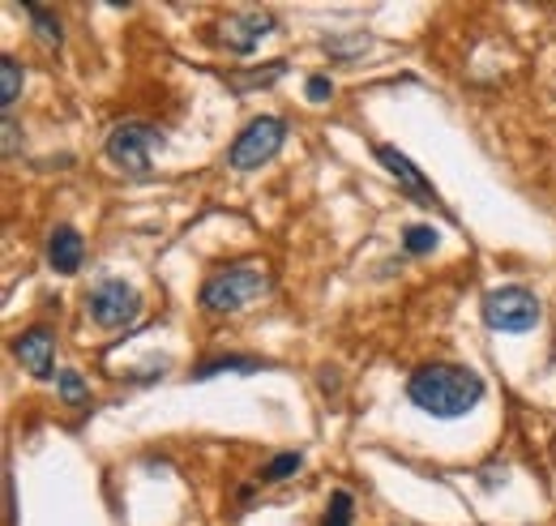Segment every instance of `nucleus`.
I'll use <instances>...</instances> for the list:
<instances>
[{
  "label": "nucleus",
  "mask_w": 556,
  "mask_h": 526,
  "mask_svg": "<svg viewBox=\"0 0 556 526\" xmlns=\"http://www.w3.org/2000/svg\"><path fill=\"white\" fill-rule=\"evenodd\" d=\"M407 398L432 419H458L484 398V377L463 364H424L407 381Z\"/></svg>",
  "instance_id": "f257e3e1"
},
{
  "label": "nucleus",
  "mask_w": 556,
  "mask_h": 526,
  "mask_svg": "<svg viewBox=\"0 0 556 526\" xmlns=\"http://www.w3.org/2000/svg\"><path fill=\"white\" fill-rule=\"evenodd\" d=\"M270 291V274L262 265H227L202 283V309L206 313H240L253 300Z\"/></svg>",
  "instance_id": "f03ea898"
},
{
  "label": "nucleus",
  "mask_w": 556,
  "mask_h": 526,
  "mask_svg": "<svg viewBox=\"0 0 556 526\" xmlns=\"http://www.w3.org/2000/svg\"><path fill=\"white\" fill-rule=\"evenodd\" d=\"M163 146V133L146 121H121L108 133V159L125 172V176H150V159Z\"/></svg>",
  "instance_id": "7ed1b4c3"
},
{
  "label": "nucleus",
  "mask_w": 556,
  "mask_h": 526,
  "mask_svg": "<svg viewBox=\"0 0 556 526\" xmlns=\"http://www.w3.org/2000/svg\"><path fill=\"white\" fill-rule=\"evenodd\" d=\"M282 141H287V125H282L278 116H257L249 129L231 141L227 163H231L236 172H257L262 163H270L278 150H282Z\"/></svg>",
  "instance_id": "20e7f679"
},
{
  "label": "nucleus",
  "mask_w": 556,
  "mask_h": 526,
  "mask_svg": "<svg viewBox=\"0 0 556 526\" xmlns=\"http://www.w3.org/2000/svg\"><path fill=\"white\" fill-rule=\"evenodd\" d=\"M484 322L501 334H527L540 322V300L527 287H496L484 296Z\"/></svg>",
  "instance_id": "39448f33"
},
{
  "label": "nucleus",
  "mask_w": 556,
  "mask_h": 526,
  "mask_svg": "<svg viewBox=\"0 0 556 526\" xmlns=\"http://www.w3.org/2000/svg\"><path fill=\"white\" fill-rule=\"evenodd\" d=\"M138 313H141V296L125 278H103V283L90 291V317L103 329L134 326Z\"/></svg>",
  "instance_id": "423d86ee"
},
{
  "label": "nucleus",
  "mask_w": 556,
  "mask_h": 526,
  "mask_svg": "<svg viewBox=\"0 0 556 526\" xmlns=\"http://www.w3.org/2000/svg\"><path fill=\"white\" fill-rule=\"evenodd\" d=\"M266 35H275V17L270 13H236L218 30V39L227 43V52H236V57H249Z\"/></svg>",
  "instance_id": "0eeeda50"
},
{
  "label": "nucleus",
  "mask_w": 556,
  "mask_h": 526,
  "mask_svg": "<svg viewBox=\"0 0 556 526\" xmlns=\"http://www.w3.org/2000/svg\"><path fill=\"white\" fill-rule=\"evenodd\" d=\"M377 159L386 163V172L412 193V201H419V205H441V198H437V189L419 176V167L403 154V150H394V146H377Z\"/></svg>",
  "instance_id": "6e6552de"
},
{
  "label": "nucleus",
  "mask_w": 556,
  "mask_h": 526,
  "mask_svg": "<svg viewBox=\"0 0 556 526\" xmlns=\"http://www.w3.org/2000/svg\"><path fill=\"white\" fill-rule=\"evenodd\" d=\"M52 351H56L52 329H43V326L26 329V334L13 342V355L22 360V368H26L35 381H48V377H52Z\"/></svg>",
  "instance_id": "1a4fd4ad"
},
{
  "label": "nucleus",
  "mask_w": 556,
  "mask_h": 526,
  "mask_svg": "<svg viewBox=\"0 0 556 526\" xmlns=\"http://www.w3.org/2000/svg\"><path fill=\"white\" fill-rule=\"evenodd\" d=\"M81 258H86V245H81V231H73V227H56L52 236H48V265L56 270V274H77L81 270Z\"/></svg>",
  "instance_id": "9d476101"
},
{
  "label": "nucleus",
  "mask_w": 556,
  "mask_h": 526,
  "mask_svg": "<svg viewBox=\"0 0 556 526\" xmlns=\"http://www.w3.org/2000/svg\"><path fill=\"white\" fill-rule=\"evenodd\" d=\"M22 13L35 22V35H39L43 48H61L65 35H61V17H56V13H48L43 4H22Z\"/></svg>",
  "instance_id": "9b49d317"
},
{
  "label": "nucleus",
  "mask_w": 556,
  "mask_h": 526,
  "mask_svg": "<svg viewBox=\"0 0 556 526\" xmlns=\"http://www.w3.org/2000/svg\"><path fill=\"white\" fill-rule=\"evenodd\" d=\"M287 73L282 61H275L270 68H249V73H227V86L231 90H240V95H249V90H257V86H275L278 77Z\"/></svg>",
  "instance_id": "f8f14e48"
},
{
  "label": "nucleus",
  "mask_w": 556,
  "mask_h": 526,
  "mask_svg": "<svg viewBox=\"0 0 556 526\" xmlns=\"http://www.w3.org/2000/svg\"><path fill=\"white\" fill-rule=\"evenodd\" d=\"M262 368V360H249V355H223V360H206L198 373H193V381H210V377H218V373H257Z\"/></svg>",
  "instance_id": "ddd939ff"
},
{
  "label": "nucleus",
  "mask_w": 556,
  "mask_h": 526,
  "mask_svg": "<svg viewBox=\"0 0 556 526\" xmlns=\"http://www.w3.org/2000/svg\"><path fill=\"white\" fill-rule=\"evenodd\" d=\"M17 95H22V65L13 57H4L0 61V108L9 112L17 103Z\"/></svg>",
  "instance_id": "4468645a"
},
{
  "label": "nucleus",
  "mask_w": 556,
  "mask_h": 526,
  "mask_svg": "<svg viewBox=\"0 0 556 526\" xmlns=\"http://www.w3.org/2000/svg\"><path fill=\"white\" fill-rule=\"evenodd\" d=\"M351 518H355V501H351L348 488H339V492L330 497V505H326L321 526H351Z\"/></svg>",
  "instance_id": "2eb2a0df"
},
{
  "label": "nucleus",
  "mask_w": 556,
  "mask_h": 526,
  "mask_svg": "<svg viewBox=\"0 0 556 526\" xmlns=\"http://www.w3.org/2000/svg\"><path fill=\"white\" fill-rule=\"evenodd\" d=\"M403 245H407V253H432L437 245H441V231L437 227H428V223H416V227H407V236H403Z\"/></svg>",
  "instance_id": "dca6fc26"
},
{
  "label": "nucleus",
  "mask_w": 556,
  "mask_h": 526,
  "mask_svg": "<svg viewBox=\"0 0 556 526\" xmlns=\"http://www.w3.org/2000/svg\"><path fill=\"white\" fill-rule=\"evenodd\" d=\"M300 466H304V459H300L295 450H287V454H278V459H270L266 466H262V479H266V484H278V479H291V475H295Z\"/></svg>",
  "instance_id": "f3484780"
},
{
  "label": "nucleus",
  "mask_w": 556,
  "mask_h": 526,
  "mask_svg": "<svg viewBox=\"0 0 556 526\" xmlns=\"http://www.w3.org/2000/svg\"><path fill=\"white\" fill-rule=\"evenodd\" d=\"M368 48V35H351V39H326V52L330 57H339V61H351L355 52H364Z\"/></svg>",
  "instance_id": "a211bd4d"
},
{
  "label": "nucleus",
  "mask_w": 556,
  "mask_h": 526,
  "mask_svg": "<svg viewBox=\"0 0 556 526\" xmlns=\"http://www.w3.org/2000/svg\"><path fill=\"white\" fill-rule=\"evenodd\" d=\"M56 386H61L65 402H73V406H77V402H90V394H86V381H81V377H77L73 368H65V373L56 377Z\"/></svg>",
  "instance_id": "6ab92c4d"
},
{
  "label": "nucleus",
  "mask_w": 556,
  "mask_h": 526,
  "mask_svg": "<svg viewBox=\"0 0 556 526\" xmlns=\"http://www.w3.org/2000/svg\"><path fill=\"white\" fill-rule=\"evenodd\" d=\"M304 95H308L313 103H326V99L334 95V82H330L326 73H313V77H308V86H304Z\"/></svg>",
  "instance_id": "aec40b11"
}]
</instances>
